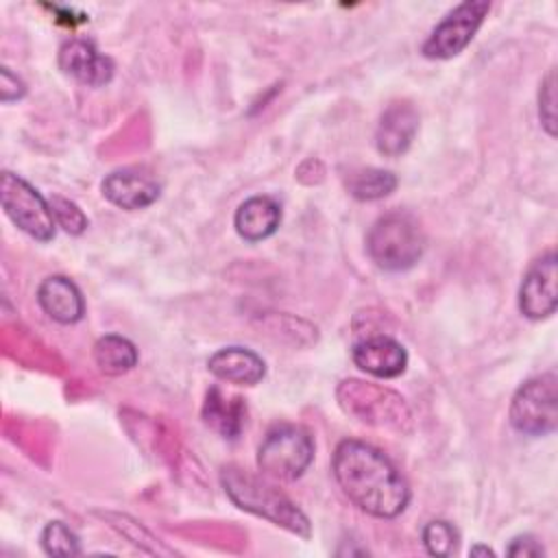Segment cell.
Instances as JSON below:
<instances>
[{
  "mask_svg": "<svg viewBox=\"0 0 558 558\" xmlns=\"http://www.w3.org/2000/svg\"><path fill=\"white\" fill-rule=\"evenodd\" d=\"M331 471L349 501L371 517L395 519L410 501L401 471L368 442L342 440L333 451Z\"/></svg>",
  "mask_w": 558,
  "mask_h": 558,
  "instance_id": "obj_1",
  "label": "cell"
},
{
  "mask_svg": "<svg viewBox=\"0 0 558 558\" xmlns=\"http://www.w3.org/2000/svg\"><path fill=\"white\" fill-rule=\"evenodd\" d=\"M220 482L227 497L240 510L268 519L270 523L281 525L296 536L310 538L312 530H310L307 517L279 488L262 482L259 477L238 466H225L220 471Z\"/></svg>",
  "mask_w": 558,
  "mask_h": 558,
  "instance_id": "obj_2",
  "label": "cell"
},
{
  "mask_svg": "<svg viewBox=\"0 0 558 558\" xmlns=\"http://www.w3.org/2000/svg\"><path fill=\"white\" fill-rule=\"evenodd\" d=\"M336 395L340 408L364 425L397 434H410L414 427L412 410L405 399L390 388L362 379H344Z\"/></svg>",
  "mask_w": 558,
  "mask_h": 558,
  "instance_id": "obj_3",
  "label": "cell"
},
{
  "mask_svg": "<svg viewBox=\"0 0 558 558\" xmlns=\"http://www.w3.org/2000/svg\"><path fill=\"white\" fill-rule=\"evenodd\" d=\"M366 251L384 270H408L425 253V233L414 216L388 211L373 222L366 235Z\"/></svg>",
  "mask_w": 558,
  "mask_h": 558,
  "instance_id": "obj_4",
  "label": "cell"
},
{
  "mask_svg": "<svg viewBox=\"0 0 558 558\" xmlns=\"http://www.w3.org/2000/svg\"><path fill=\"white\" fill-rule=\"evenodd\" d=\"M314 460V440L299 425H277L272 427L259 449H257V466L264 475L292 482L301 477Z\"/></svg>",
  "mask_w": 558,
  "mask_h": 558,
  "instance_id": "obj_5",
  "label": "cell"
},
{
  "mask_svg": "<svg viewBox=\"0 0 558 558\" xmlns=\"http://www.w3.org/2000/svg\"><path fill=\"white\" fill-rule=\"evenodd\" d=\"M0 201L11 222L35 238L37 242H50L57 233V220L50 203L22 177L4 170L0 177Z\"/></svg>",
  "mask_w": 558,
  "mask_h": 558,
  "instance_id": "obj_6",
  "label": "cell"
},
{
  "mask_svg": "<svg viewBox=\"0 0 558 558\" xmlns=\"http://www.w3.org/2000/svg\"><path fill=\"white\" fill-rule=\"evenodd\" d=\"M510 423L525 436L551 434L558 425V379L543 373L527 379L512 397Z\"/></svg>",
  "mask_w": 558,
  "mask_h": 558,
  "instance_id": "obj_7",
  "label": "cell"
},
{
  "mask_svg": "<svg viewBox=\"0 0 558 558\" xmlns=\"http://www.w3.org/2000/svg\"><path fill=\"white\" fill-rule=\"evenodd\" d=\"M488 11H490V2H486V0H469V2L458 4L429 33V37L421 46L423 57L451 59V57L460 54L475 37V33L482 26Z\"/></svg>",
  "mask_w": 558,
  "mask_h": 558,
  "instance_id": "obj_8",
  "label": "cell"
},
{
  "mask_svg": "<svg viewBox=\"0 0 558 558\" xmlns=\"http://www.w3.org/2000/svg\"><path fill=\"white\" fill-rule=\"evenodd\" d=\"M558 259L556 253L549 251L541 259H536L525 272L519 288V310L530 320L547 318L556 312L558 305Z\"/></svg>",
  "mask_w": 558,
  "mask_h": 558,
  "instance_id": "obj_9",
  "label": "cell"
},
{
  "mask_svg": "<svg viewBox=\"0 0 558 558\" xmlns=\"http://www.w3.org/2000/svg\"><path fill=\"white\" fill-rule=\"evenodd\" d=\"M59 68L89 87H102L113 76V61L87 39H70L59 50Z\"/></svg>",
  "mask_w": 558,
  "mask_h": 558,
  "instance_id": "obj_10",
  "label": "cell"
},
{
  "mask_svg": "<svg viewBox=\"0 0 558 558\" xmlns=\"http://www.w3.org/2000/svg\"><path fill=\"white\" fill-rule=\"evenodd\" d=\"M416 131L418 111L405 100H395L379 116L375 129V146L384 157H399L410 148Z\"/></svg>",
  "mask_w": 558,
  "mask_h": 558,
  "instance_id": "obj_11",
  "label": "cell"
},
{
  "mask_svg": "<svg viewBox=\"0 0 558 558\" xmlns=\"http://www.w3.org/2000/svg\"><path fill=\"white\" fill-rule=\"evenodd\" d=\"M100 190L109 203L126 211L144 209L153 205L161 194L159 183L150 174H144L131 168L107 174L100 183Z\"/></svg>",
  "mask_w": 558,
  "mask_h": 558,
  "instance_id": "obj_12",
  "label": "cell"
},
{
  "mask_svg": "<svg viewBox=\"0 0 558 558\" xmlns=\"http://www.w3.org/2000/svg\"><path fill=\"white\" fill-rule=\"evenodd\" d=\"M351 355L360 371L381 379L399 377L408 366V353L403 344L390 336H371L360 340L355 342Z\"/></svg>",
  "mask_w": 558,
  "mask_h": 558,
  "instance_id": "obj_13",
  "label": "cell"
},
{
  "mask_svg": "<svg viewBox=\"0 0 558 558\" xmlns=\"http://www.w3.org/2000/svg\"><path fill=\"white\" fill-rule=\"evenodd\" d=\"M39 307L61 325H74L85 314V301L76 283L63 275L46 277L37 288Z\"/></svg>",
  "mask_w": 558,
  "mask_h": 558,
  "instance_id": "obj_14",
  "label": "cell"
},
{
  "mask_svg": "<svg viewBox=\"0 0 558 558\" xmlns=\"http://www.w3.org/2000/svg\"><path fill=\"white\" fill-rule=\"evenodd\" d=\"M207 368L216 379H222L235 386H255L266 375L264 360L246 347L218 349L207 360Z\"/></svg>",
  "mask_w": 558,
  "mask_h": 558,
  "instance_id": "obj_15",
  "label": "cell"
},
{
  "mask_svg": "<svg viewBox=\"0 0 558 558\" xmlns=\"http://www.w3.org/2000/svg\"><path fill=\"white\" fill-rule=\"evenodd\" d=\"M233 225L238 235L244 238L246 242H262L279 229L281 207L270 196H262V194L251 196L238 207L233 216Z\"/></svg>",
  "mask_w": 558,
  "mask_h": 558,
  "instance_id": "obj_16",
  "label": "cell"
},
{
  "mask_svg": "<svg viewBox=\"0 0 558 558\" xmlns=\"http://www.w3.org/2000/svg\"><path fill=\"white\" fill-rule=\"evenodd\" d=\"M203 421L222 438H238L244 425V403L240 397H227L218 386H211L203 403Z\"/></svg>",
  "mask_w": 558,
  "mask_h": 558,
  "instance_id": "obj_17",
  "label": "cell"
},
{
  "mask_svg": "<svg viewBox=\"0 0 558 558\" xmlns=\"http://www.w3.org/2000/svg\"><path fill=\"white\" fill-rule=\"evenodd\" d=\"M94 362L105 375H124L137 364V349L129 338L107 333L94 344Z\"/></svg>",
  "mask_w": 558,
  "mask_h": 558,
  "instance_id": "obj_18",
  "label": "cell"
},
{
  "mask_svg": "<svg viewBox=\"0 0 558 558\" xmlns=\"http://www.w3.org/2000/svg\"><path fill=\"white\" fill-rule=\"evenodd\" d=\"M344 187L357 201H377L395 192L397 177L384 168H355L344 177Z\"/></svg>",
  "mask_w": 558,
  "mask_h": 558,
  "instance_id": "obj_19",
  "label": "cell"
},
{
  "mask_svg": "<svg viewBox=\"0 0 558 558\" xmlns=\"http://www.w3.org/2000/svg\"><path fill=\"white\" fill-rule=\"evenodd\" d=\"M39 541L48 556H78L81 554L78 536L63 521H50L41 530Z\"/></svg>",
  "mask_w": 558,
  "mask_h": 558,
  "instance_id": "obj_20",
  "label": "cell"
},
{
  "mask_svg": "<svg viewBox=\"0 0 558 558\" xmlns=\"http://www.w3.org/2000/svg\"><path fill=\"white\" fill-rule=\"evenodd\" d=\"M423 545L432 556H451L458 547V532L449 521H429L423 527Z\"/></svg>",
  "mask_w": 558,
  "mask_h": 558,
  "instance_id": "obj_21",
  "label": "cell"
},
{
  "mask_svg": "<svg viewBox=\"0 0 558 558\" xmlns=\"http://www.w3.org/2000/svg\"><path fill=\"white\" fill-rule=\"evenodd\" d=\"M48 203H50V209H52V216H54L57 225L63 227L68 233L78 235L87 229V216L78 209L76 203H72L70 198L59 196V194H52L48 198Z\"/></svg>",
  "mask_w": 558,
  "mask_h": 558,
  "instance_id": "obj_22",
  "label": "cell"
},
{
  "mask_svg": "<svg viewBox=\"0 0 558 558\" xmlns=\"http://www.w3.org/2000/svg\"><path fill=\"white\" fill-rule=\"evenodd\" d=\"M538 116L549 135H556V74L554 70L545 76L538 92Z\"/></svg>",
  "mask_w": 558,
  "mask_h": 558,
  "instance_id": "obj_23",
  "label": "cell"
},
{
  "mask_svg": "<svg viewBox=\"0 0 558 558\" xmlns=\"http://www.w3.org/2000/svg\"><path fill=\"white\" fill-rule=\"evenodd\" d=\"M26 94V85L24 81L13 74L9 68L0 70V98L2 102H11V100H20Z\"/></svg>",
  "mask_w": 558,
  "mask_h": 558,
  "instance_id": "obj_24",
  "label": "cell"
},
{
  "mask_svg": "<svg viewBox=\"0 0 558 558\" xmlns=\"http://www.w3.org/2000/svg\"><path fill=\"white\" fill-rule=\"evenodd\" d=\"M508 556H517V558H527V556H543V545L534 538V536H517L512 538V543L506 549Z\"/></svg>",
  "mask_w": 558,
  "mask_h": 558,
  "instance_id": "obj_25",
  "label": "cell"
},
{
  "mask_svg": "<svg viewBox=\"0 0 558 558\" xmlns=\"http://www.w3.org/2000/svg\"><path fill=\"white\" fill-rule=\"evenodd\" d=\"M475 554H484V556H493V549H488V547H480V545H477V547H473V549H471V556H475Z\"/></svg>",
  "mask_w": 558,
  "mask_h": 558,
  "instance_id": "obj_26",
  "label": "cell"
}]
</instances>
